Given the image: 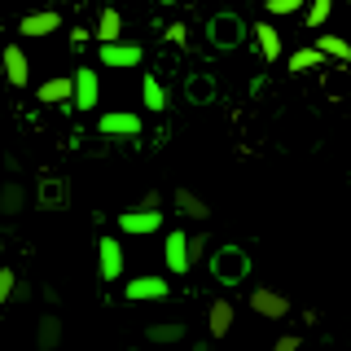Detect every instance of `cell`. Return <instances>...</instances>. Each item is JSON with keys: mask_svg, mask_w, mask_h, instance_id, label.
<instances>
[{"mask_svg": "<svg viewBox=\"0 0 351 351\" xmlns=\"http://www.w3.org/2000/svg\"><path fill=\"white\" fill-rule=\"evenodd\" d=\"M206 268H211V277L219 285H241L250 277V255L241 246H219L206 255Z\"/></svg>", "mask_w": 351, "mask_h": 351, "instance_id": "1", "label": "cell"}, {"mask_svg": "<svg viewBox=\"0 0 351 351\" xmlns=\"http://www.w3.org/2000/svg\"><path fill=\"white\" fill-rule=\"evenodd\" d=\"M162 224H167V215H162V206H132V211H119L114 215V228L123 237H149V233H162Z\"/></svg>", "mask_w": 351, "mask_h": 351, "instance_id": "2", "label": "cell"}, {"mask_svg": "<svg viewBox=\"0 0 351 351\" xmlns=\"http://www.w3.org/2000/svg\"><path fill=\"white\" fill-rule=\"evenodd\" d=\"M97 62H101V71H136V66L145 62V44H141V40L97 44Z\"/></svg>", "mask_w": 351, "mask_h": 351, "instance_id": "3", "label": "cell"}, {"mask_svg": "<svg viewBox=\"0 0 351 351\" xmlns=\"http://www.w3.org/2000/svg\"><path fill=\"white\" fill-rule=\"evenodd\" d=\"M97 132H101V136L136 141L141 132H145V119H141L136 110H106V114H97Z\"/></svg>", "mask_w": 351, "mask_h": 351, "instance_id": "4", "label": "cell"}, {"mask_svg": "<svg viewBox=\"0 0 351 351\" xmlns=\"http://www.w3.org/2000/svg\"><path fill=\"white\" fill-rule=\"evenodd\" d=\"M206 36H211L215 49H224V53H228V49H237V44L250 36V27H246V22H241L237 14H215L211 22H206Z\"/></svg>", "mask_w": 351, "mask_h": 351, "instance_id": "5", "label": "cell"}, {"mask_svg": "<svg viewBox=\"0 0 351 351\" xmlns=\"http://www.w3.org/2000/svg\"><path fill=\"white\" fill-rule=\"evenodd\" d=\"M162 263H167L171 277H184V272L193 268V255H189V237H184V228H167V237H162Z\"/></svg>", "mask_w": 351, "mask_h": 351, "instance_id": "6", "label": "cell"}, {"mask_svg": "<svg viewBox=\"0 0 351 351\" xmlns=\"http://www.w3.org/2000/svg\"><path fill=\"white\" fill-rule=\"evenodd\" d=\"M123 299L128 303H162V299H171V281L167 277H132L123 285Z\"/></svg>", "mask_w": 351, "mask_h": 351, "instance_id": "7", "label": "cell"}, {"mask_svg": "<svg viewBox=\"0 0 351 351\" xmlns=\"http://www.w3.org/2000/svg\"><path fill=\"white\" fill-rule=\"evenodd\" d=\"M250 312L263 316V321H285L290 316V299L281 290H272V285H255L250 290Z\"/></svg>", "mask_w": 351, "mask_h": 351, "instance_id": "8", "label": "cell"}, {"mask_svg": "<svg viewBox=\"0 0 351 351\" xmlns=\"http://www.w3.org/2000/svg\"><path fill=\"white\" fill-rule=\"evenodd\" d=\"M97 277L101 281H123V246H119L114 237H97Z\"/></svg>", "mask_w": 351, "mask_h": 351, "instance_id": "9", "label": "cell"}, {"mask_svg": "<svg viewBox=\"0 0 351 351\" xmlns=\"http://www.w3.org/2000/svg\"><path fill=\"white\" fill-rule=\"evenodd\" d=\"M71 80H75V97H71L75 110H97L101 106V75H97L93 66H80Z\"/></svg>", "mask_w": 351, "mask_h": 351, "instance_id": "10", "label": "cell"}, {"mask_svg": "<svg viewBox=\"0 0 351 351\" xmlns=\"http://www.w3.org/2000/svg\"><path fill=\"white\" fill-rule=\"evenodd\" d=\"M58 31H62L58 9H36V14L18 18V36H27V40H44V36H58Z\"/></svg>", "mask_w": 351, "mask_h": 351, "instance_id": "11", "label": "cell"}, {"mask_svg": "<svg viewBox=\"0 0 351 351\" xmlns=\"http://www.w3.org/2000/svg\"><path fill=\"white\" fill-rule=\"evenodd\" d=\"M0 66H5L9 88H27V84H31V58H27V49H22V44H5Z\"/></svg>", "mask_w": 351, "mask_h": 351, "instance_id": "12", "label": "cell"}, {"mask_svg": "<svg viewBox=\"0 0 351 351\" xmlns=\"http://www.w3.org/2000/svg\"><path fill=\"white\" fill-rule=\"evenodd\" d=\"M250 36H255V53L263 62H281V53H285V40H281V31L272 27V22H255V27H250Z\"/></svg>", "mask_w": 351, "mask_h": 351, "instance_id": "13", "label": "cell"}, {"mask_svg": "<svg viewBox=\"0 0 351 351\" xmlns=\"http://www.w3.org/2000/svg\"><path fill=\"white\" fill-rule=\"evenodd\" d=\"M141 106H145L149 114H162V110L171 106V93H167V84H162L154 71H145V75H141Z\"/></svg>", "mask_w": 351, "mask_h": 351, "instance_id": "14", "label": "cell"}, {"mask_svg": "<svg viewBox=\"0 0 351 351\" xmlns=\"http://www.w3.org/2000/svg\"><path fill=\"white\" fill-rule=\"evenodd\" d=\"M171 206H176V211H180L184 219H197V224H206V219H211V202H206L202 193L184 189V184H180V189L171 193Z\"/></svg>", "mask_w": 351, "mask_h": 351, "instance_id": "15", "label": "cell"}, {"mask_svg": "<svg viewBox=\"0 0 351 351\" xmlns=\"http://www.w3.org/2000/svg\"><path fill=\"white\" fill-rule=\"evenodd\" d=\"M71 97H75V80H71V75H53V80H44L36 88L40 106H71Z\"/></svg>", "mask_w": 351, "mask_h": 351, "instance_id": "16", "label": "cell"}, {"mask_svg": "<svg viewBox=\"0 0 351 351\" xmlns=\"http://www.w3.org/2000/svg\"><path fill=\"white\" fill-rule=\"evenodd\" d=\"M145 338L154 347H180L184 338H189V325H184V321H154L145 329Z\"/></svg>", "mask_w": 351, "mask_h": 351, "instance_id": "17", "label": "cell"}, {"mask_svg": "<svg viewBox=\"0 0 351 351\" xmlns=\"http://www.w3.org/2000/svg\"><path fill=\"white\" fill-rule=\"evenodd\" d=\"M36 197H40V206L44 211H62L66 206V180L62 176H40V184H36Z\"/></svg>", "mask_w": 351, "mask_h": 351, "instance_id": "18", "label": "cell"}, {"mask_svg": "<svg viewBox=\"0 0 351 351\" xmlns=\"http://www.w3.org/2000/svg\"><path fill=\"white\" fill-rule=\"evenodd\" d=\"M27 202H31V193H27V184H18V180H5L0 184V215H22L27 211Z\"/></svg>", "mask_w": 351, "mask_h": 351, "instance_id": "19", "label": "cell"}, {"mask_svg": "<svg viewBox=\"0 0 351 351\" xmlns=\"http://www.w3.org/2000/svg\"><path fill=\"white\" fill-rule=\"evenodd\" d=\"M97 44H110V40H123V18H119L114 5H106L101 14H97V27H93Z\"/></svg>", "mask_w": 351, "mask_h": 351, "instance_id": "20", "label": "cell"}, {"mask_svg": "<svg viewBox=\"0 0 351 351\" xmlns=\"http://www.w3.org/2000/svg\"><path fill=\"white\" fill-rule=\"evenodd\" d=\"M36 347L40 351H58L62 347V316H49L44 312L36 321Z\"/></svg>", "mask_w": 351, "mask_h": 351, "instance_id": "21", "label": "cell"}, {"mask_svg": "<svg viewBox=\"0 0 351 351\" xmlns=\"http://www.w3.org/2000/svg\"><path fill=\"white\" fill-rule=\"evenodd\" d=\"M228 329H233V303H228V299H215L211 312H206V334H211V338H224Z\"/></svg>", "mask_w": 351, "mask_h": 351, "instance_id": "22", "label": "cell"}, {"mask_svg": "<svg viewBox=\"0 0 351 351\" xmlns=\"http://www.w3.org/2000/svg\"><path fill=\"white\" fill-rule=\"evenodd\" d=\"M321 66H325V53L316 49V44L290 53V75H307V71H321Z\"/></svg>", "mask_w": 351, "mask_h": 351, "instance_id": "23", "label": "cell"}, {"mask_svg": "<svg viewBox=\"0 0 351 351\" xmlns=\"http://www.w3.org/2000/svg\"><path fill=\"white\" fill-rule=\"evenodd\" d=\"M211 93H215L211 75H193V80H184V101H193V106H206V101H211Z\"/></svg>", "mask_w": 351, "mask_h": 351, "instance_id": "24", "label": "cell"}, {"mask_svg": "<svg viewBox=\"0 0 351 351\" xmlns=\"http://www.w3.org/2000/svg\"><path fill=\"white\" fill-rule=\"evenodd\" d=\"M316 49L329 62H351V40H343V36H316Z\"/></svg>", "mask_w": 351, "mask_h": 351, "instance_id": "25", "label": "cell"}, {"mask_svg": "<svg viewBox=\"0 0 351 351\" xmlns=\"http://www.w3.org/2000/svg\"><path fill=\"white\" fill-rule=\"evenodd\" d=\"M329 14H334V0H307V9H303V22L312 31H321L325 22H329Z\"/></svg>", "mask_w": 351, "mask_h": 351, "instance_id": "26", "label": "cell"}, {"mask_svg": "<svg viewBox=\"0 0 351 351\" xmlns=\"http://www.w3.org/2000/svg\"><path fill=\"white\" fill-rule=\"evenodd\" d=\"M263 9H268V18H290V14H303L307 0H263Z\"/></svg>", "mask_w": 351, "mask_h": 351, "instance_id": "27", "label": "cell"}, {"mask_svg": "<svg viewBox=\"0 0 351 351\" xmlns=\"http://www.w3.org/2000/svg\"><path fill=\"white\" fill-rule=\"evenodd\" d=\"M162 36H167L171 49H189V36H193V31L184 27V22H167V31H162Z\"/></svg>", "mask_w": 351, "mask_h": 351, "instance_id": "28", "label": "cell"}, {"mask_svg": "<svg viewBox=\"0 0 351 351\" xmlns=\"http://www.w3.org/2000/svg\"><path fill=\"white\" fill-rule=\"evenodd\" d=\"M189 255H193V263H202L206 255H211V237H206V233H193L189 237Z\"/></svg>", "mask_w": 351, "mask_h": 351, "instance_id": "29", "label": "cell"}, {"mask_svg": "<svg viewBox=\"0 0 351 351\" xmlns=\"http://www.w3.org/2000/svg\"><path fill=\"white\" fill-rule=\"evenodd\" d=\"M14 285H18V277H14V268H0V307H5L9 299H14Z\"/></svg>", "mask_w": 351, "mask_h": 351, "instance_id": "30", "label": "cell"}, {"mask_svg": "<svg viewBox=\"0 0 351 351\" xmlns=\"http://www.w3.org/2000/svg\"><path fill=\"white\" fill-rule=\"evenodd\" d=\"M299 347H303V338H299V334H281L277 343H272V351H299Z\"/></svg>", "mask_w": 351, "mask_h": 351, "instance_id": "31", "label": "cell"}, {"mask_svg": "<svg viewBox=\"0 0 351 351\" xmlns=\"http://www.w3.org/2000/svg\"><path fill=\"white\" fill-rule=\"evenodd\" d=\"M88 40H97V36H93V31H88V27H75V31H71V49H75V53H80Z\"/></svg>", "mask_w": 351, "mask_h": 351, "instance_id": "32", "label": "cell"}, {"mask_svg": "<svg viewBox=\"0 0 351 351\" xmlns=\"http://www.w3.org/2000/svg\"><path fill=\"white\" fill-rule=\"evenodd\" d=\"M40 299L49 303V307H58L62 303V290H58V285H40Z\"/></svg>", "mask_w": 351, "mask_h": 351, "instance_id": "33", "label": "cell"}, {"mask_svg": "<svg viewBox=\"0 0 351 351\" xmlns=\"http://www.w3.org/2000/svg\"><path fill=\"white\" fill-rule=\"evenodd\" d=\"M31 294H36V290H31V285H27V281H18V285H14V299H18V303H27V299H31Z\"/></svg>", "mask_w": 351, "mask_h": 351, "instance_id": "34", "label": "cell"}, {"mask_svg": "<svg viewBox=\"0 0 351 351\" xmlns=\"http://www.w3.org/2000/svg\"><path fill=\"white\" fill-rule=\"evenodd\" d=\"M141 206H162V193H158V189H145V197H141Z\"/></svg>", "mask_w": 351, "mask_h": 351, "instance_id": "35", "label": "cell"}, {"mask_svg": "<svg viewBox=\"0 0 351 351\" xmlns=\"http://www.w3.org/2000/svg\"><path fill=\"white\" fill-rule=\"evenodd\" d=\"M189 351H215L211 343H189Z\"/></svg>", "mask_w": 351, "mask_h": 351, "instance_id": "36", "label": "cell"}, {"mask_svg": "<svg viewBox=\"0 0 351 351\" xmlns=\"http://www.w3.org/2000/svg\"><path fill=\"white\" fill-rule=\"evenodd\" d=\"M158 5H162V9H167V5H180V0H158Z\"/></svg>", "mask_w": 351, "mask_h": 351, "instance_id": "37", "label": "cell"}, {"mask_svg": "<svg viewBox=\"0 0 351 351\" xmlns=\"http://www.w3.org/2000/svg\"><path fill=\"white\" fill-rule=\"evenodd\" d=\"M250 5H263V0H250Z\"/></svg>", "mask_w": 351, "mask_h": 351, "instance_id": "38", "label": "cell"}, {"mask_svg": "<svg viewBox=\"0 0 351 351\" xmlns=\"http://www.w3.org/2000/svg\"><path fill=\"white\" fill-rule=\"evenodd\" d=\"M0 250H5V237H0Z\"/></svg>", "mask_w": 351, "mask_h": 351, "instance_id": "39", "label": "cell"}, {"mask_svg": "<svg viewBox=\"0 0 351 351\" xmlns=\"http://www.w3.org/2000/svg\"><path fill=\"white\" fill-rule=\"evenodd\" d=\"M128 351H141V347H128Z\"/></svg>", "mask_w": 351, "mask_h": 351, "instance_id": "40", "label": "cell"}, {"mask_svg": "<svg viewBox=\"0 0 351 351\" xmlns=\"http://www.w3.org/2000/svg\"><path fill=\"white\" fill-rule=\"evenodd\" d=\"M75 5H84V0H75Z\"/></svg>", "mask_w": 351, "mask_h": 351, "instance_id": "41", "label": "cell"}, {"mask_svg": "<svg viewBox=\"0 0 351 351\" xmlns=\"http://www.w3.org/2000/svg\"><path fill=\"white\" fill-rule=\"evenodd\" d=\"M110 5H114V0H110Z\"/></svg>", "mask_w": 351, "mask_h": 351, "instance_id": "42", "label": "cell"}, {"mask_svg": "<svg viewBox=\"0 0 351 351\" xmlns=\"http://www.w3.org/2000/svg\"><path fill=\"white\" fill-rule=\"evenodd\" d=\"M347 5H351V0H347Z\"/></svg>", "mask_w": 351, "mask_h": 351, "instance_id": "43", "label": "cell"}]
</instances>
